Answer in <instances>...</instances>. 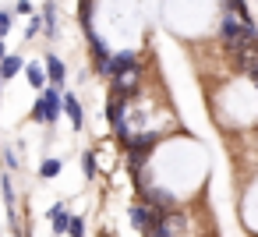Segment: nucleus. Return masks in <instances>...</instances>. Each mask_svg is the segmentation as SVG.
<instances>
[{"label":"nucleus","instance_id":"15","mask_svg":"<svg viewBox=\"0 0 258 237\" xmlns=\"http://www.w3.org/2000/svg\"><path fill=\"white\" fill-rule=\"evenodd\" d=\"M145 237H173V230H170V219L163 216L159 223H152V226L145 230Z\"/></svg>","mask_w":258,"mask_h":237},{"label":"nucleus","instance_id":"13","mask_svg":"<svg viewBox=\"0 0 258 237\" xmlns=\"http://www.w3.org/2000/svg\"><path fill=\"white\" fill-rule=\"evenodd\" d=\"M60 170H64V163H60L57 156H46V159L39 163V177H43V181H53Z\"/></svg>","mask_w":258,"mask_h":237},{"label":"nucleus","instance_id":"2","mask_svg":"<svg viewBox=\"0 0 258 237\" xmlns=\"http://www.w3.org/2000/svg\"><path fill=\"white\" fill-rule=\"evenodd\" d=\"M142 188V198L152 205V209H159V212H166L170 216V209L177 205V198L170 195V191H163V188H156V184H138Z\"/></svg>","mask_w":258,"mask_h":237},{"label":"nucleus","instance_id":"20","mask_svg":"<svg viewBox=\"0 0 258 237\" xmlns=\"http://www.w3.org/2000/svg\"><path fill=\"white\" fill-rule=\"evenodd\" d=\"M15 11H18V15H32V4H29V0H18Z\"/></svg>","mask_w":258,"mask_h":237},{"label":"nucleus","instance_id":"17","mask_svg":"<svg viewBox=\"0 0 258 237\" xmlns=\"http://www.w3.org/2000/svg\"><path fill=\"white\" fill-rule=\"evenodd\" d=\"M11 29H15V15H11V11L4 8V11H0V39H4V36H8Z\"/></svg>","mask_w":258,"mask_h":237},{"label":"nucleus","instance_id":"3","mask_svg":"<svg viewBox=\"0 0 258 237\" xmlns=\"http://www.w3.org/2000/svg\"><path fill=\"white\" fill-rule=\"evenodd\" d=\"M127 212H131V223H135V230H142V233H145L152 223H159V219L166 216V212H159V209H152V205H142V202H138V205H131Z\"/></svg>","mask_w":258,"mask_h":237},{"label":"nucleus","instance_id":"11","mask_svg":"<svg viewBox=\"0 0 258 237\" xmlns=\"http://www.w3.org/2000/svg\"><path fill=\"white\" fill-rule=\"evenodd\" d=\"M22 75H25V82H29L32 89H43V85H46V71H43V64H22Z\"/></svg>","mask_w":258,"mask_h":237},{"label":"nucleus","instance_id":"12","mask_svg":"<svg viewBox=\"0 0 258 237\" xmlns=\"http://www.w3.org/2000/svg\"><path fill=\"white\" fill-rule=\"evenodd\" d=\"M0 195H4V205H8V219L15 223V181L8 173L0 177Z\"/></svg>","mask_w":258,"mask_h":237},{"label":"nucleus","instance_id":"5","mask_svg":"<svg viewBox=\"0 0 258 237\" xmlns=\"http://www.w3.org/2000/svg\"><path fill=\"white\" fill-rule=\"evenodd\" d=\"M138 68V53L135 50H120V53H110V78L124 75V71H135Z\"/></svg>","mask_w":258,"mask_h":237},{"label":"nucleus","instance_id":"8","mask_svg":"<svg viewBox=\"0 0 258 237\" xmlns=\"http://www.w3.org/2000/svg\"><path fill=\"white\" fill-rule=\"evenodd\" d=\"M22 64H25L22 53H4V57H0V82L18 78V75H22Z\"/></svg>","mask_w":258,"mask_h":237},{"label":"nucleus","instance_id":"18","mask_svg":"<svg viewBox=\"0 0 258 237\" xmlns=\"http://www.w3.org/2000/svg\"><path fill=\"white\" fill-rule=\"evenodd\" d=\"M68 233H71V237H85V219L71 216V219H68Z\"/></svg>","mask_w":258,"mask_h":237},{"label":"nucleus","instance_id":"9","mask_svg":"<svg viewBox=\"0 0 258 237\" xmlns=\"http://www.w3.org/2000/svg\"><path fill=\"white\" fill-rule=\"evenodd\" d=\"M39 18H43V32L53 39L57 36V22H60V11H57V0H46L43 4V11H39Z\"/></svg>","mask_w":258,"mask_h":237},{"label":"nucleus","instance_id":"10","mask_svg":"<svg viewBox=\"0 0 258 237\" xmlns=\"http://www.w3.org/2000/svg\"><path fill=\"white\" fill-rule=\"evenodd\" d=\"M68 219H71V209H68L64 202H57V205L50 209V223H53V237H60V233H68Z\"/></svg>","mask_w":258,"mask_h":237},{"label":"nucleus","instance_id":"19","mask_svg":"<svg viewBox=\"0 0 258 237\" xmlns=\"http://www.w3.org/2000/svg\"><path fill=\"white\" fill-rule=\"evenodd\" d=\"M82 170H85V177H96V159H92V152H82Z\"/></svg>","mask_w":258,"mask_h":237},{"label":"nucleus","instance_id":"1","mask_svg":"<svg viewBox=\"0 0 258 237\" xmlns=\"http://www.w3.org/2000/svg\"><path fill=\"white\" fill-rule=\"evenodd\" d=\"M60 99H64L60 85H43V89H39V99L32 103V121H39V124H57V121H60Z\"/></svg>","mask_w":258,"mask_h":237},{"label":"nucleus","instance_id":"16","mask_svg":"<svg viewBox=\"0 0 258 237\" xmlns=\"http://www.w3.org/2000/svg\"><path fill=\"white\" fill-rule=\"evenodd\" d=\"M78 22L85 32H92V0H82V8H78Z\"/></svg>","mask_w":258,"mask_h":237},{"label":"nucleus","instance_id":"21","mask_svg":"<svg viewBox=\"0 0 258 237\" xmlns=\"http://www.w3.org/2000/svg\"><path fill=\"white\" fill-rule=\"evenodd\" d=\"M4 53H8V46H4V43H0V57H4Z\"/></svg>","mask_w":258,"mask_h":237},{"label":"nucleus","instance_id":"14","mask_svg":"<svg viewBox=\"0 0 258 237\" xmlns=\"http://www.w3.org/2000/svg\"><path fill=\"white\" fill-rule=\"evenodd\" d=\"M39 32H43V18H39V15L32 11V15H29V25H25V43H32V39H36Z\"/></svg>","mask_w":258,"mask_h":237},{"label":"nucleus","instance_id":"4","mask_svg":"<svg viewBox=\"0 0 258 237\" xmlns=\"http://www.w3.org/2000/svg\"><path fill=\"white\" fill-rule=\"evenodd\" d=\"M85 36H89V46H92V57H96V71L110 78V50H106L103 36H99L96 29H92V32H85Z\"/></svg>","mask_w":258,"mask_h":237},{"label":"nucleus","instance_id":"7","mask_svg":"<svg viewBox=\"0 0 258 237\" xmlns=\"http://www.w3.org/2000/svg\"><path fill=\"white\" fill-rule=\"evenodd\" d=\"M60 110L68 113V121H71V128H75V131H82V128H85V113H82V103H78V96L64 92V99H60Z\"/></svg>","mask_w":258,"mask_h":237},{"label":"nucleus","instance_id":"6","mask_svg":"<svg viewBox=\"0 0 258 237\" xmlns=\"http://www.w3.org/2000/svg\"><path fill=\"white\" fill-rule=\"evenodd\" d=\"M43 71H46V85H64V78H68V68H64V61L57 53H46Z\"/></svg>","mask_w":258,"mask_h":237},{"label":"nucleus","instance_id":"22","mask_svg":"<svg viewBox=\"0 0 258 237\" xmlns=\"http://www.w3.org/2000/svg\"><path fill=\"white\" fill-rule=\"evenodd\" d=\"M0 85H4V82H0Z\"/></svg>","mask_w":258,"mask_h":237}]
</instances>
